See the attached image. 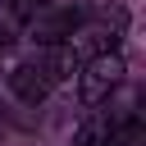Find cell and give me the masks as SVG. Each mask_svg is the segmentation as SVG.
Here are the masks:
<instances>
[{"instance_id": "6da1fadb", "label": "cell", "mask_w": 146, "mask_h": 146, "mask_svg": "<svg viewBox=\"0 0 146 146\" xmlns=\"http://www.w3.org/2000/svg\"><path fill=\"white\" fill-rule=\"evenodd\" d=\"M68 73H78V55L68 46H41L32 55H23L14 68H9V91L23 100V105H41Z\"/></svg>"}, {"instance_id": "7a4b0ae2", "label": "cell", "mask_w": 146, "mask_h": 146, "mask_svg": "<svg viewBox=\"0 0 146 146\" xmlns=\"http://www.w3.org/2000/svg\"><path fill=\"white\" fill-rule=\"evenodd\" d=\"M119 82H123V55H119V50H110V55H91V59L78 64V100H82L87 110L105 105L110 91H114Z\"/></svg>"}, {"instance_id": "3957f363", "label": "cell", "mask_w": 146, "mask_h": 146, "mask_svg": "<svg viewBox=\"0 0 146 146\" xmlns=\"http://www.w3.org/2000/svg\"><path fill=\"white\" fill-rule=\"evenodd\" d=\"M82 23H87V9L82 5H50L46 14L32 18V32H36L41 46H68Z\"/></svg>"}, {"instance_id": "277c9868", "label": "cell", "mask_w": 146, "mask_h": 146, "mask_svg": "<svg viewBox=\"0 0 146 146\" xmlns=\"http://www.w3.org/2000/svg\"><path fill=\"white\" fill-rule=\"evenodd\" d=\"M110 132H114V119H110L105 110H91V114L82 119L73 146H110Z\"/></svg>"}, {"instance_id": "5b68a950", "label": "cell", "mask_w": 146, "mask_h": 146, "mask_svg": "<svg viewBox=\"0 0 146 146\" xmlns=\"http://www.w3.org/2000/svg\"><path fill=\"white\" fill-rule=\"evenodd\" d=\"M27 23L18 18V9H14V0H0V46H9L18 32H23Z\"/></svg>"}]
</instances>
